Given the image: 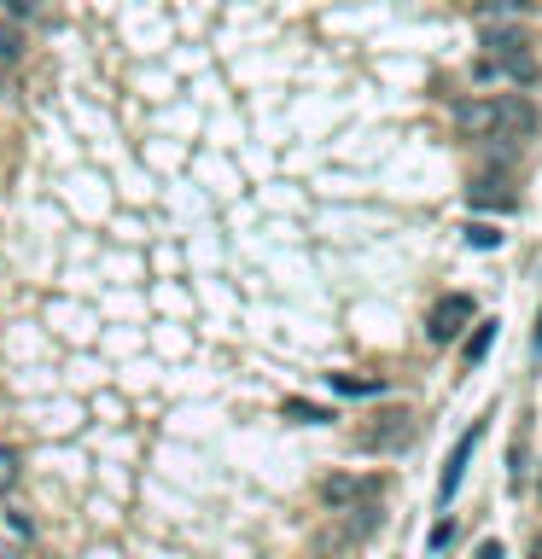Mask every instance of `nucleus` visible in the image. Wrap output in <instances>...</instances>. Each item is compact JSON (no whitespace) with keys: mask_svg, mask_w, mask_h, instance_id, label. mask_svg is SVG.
Returning <instances> with one entry per match:
<instances>
[{"mask_svg":"<svg viewBox=\"0 0 542 559\" xmlns=\"http://www.w3.org/2000/svg\"><path fill=\"white\" fill-rule=\"evenodd\" d=\"M455 123L473 140H525V134L537 129V105L525 94H484L473 105H461Z\"/></svg>","mask_w":542,"mask_h":559,"instance_id":"obj_1","label":"nucleus"},{"mask_svg":"<svg viewBox=\"0 0 542 559\" xmlns=\"http://www.w3.org/2000/svg\"><path fill=\"white\" fill-rule=\"evenodd\" d=\"M379 495V478H350V472H333L321 484V501L327 507H356V501H373Z\"/></svg>","mask_w":542,"mask_h":559,"instance_id":"obj_2","label":"nucleus"},{"mask_svg":"<svg viewBox=\"0 0 542 559\" xmlns=\"http://www.w3.org/2000/svg\"><path fill=\"white\" fill-rule=\"evenodd\" d=\"M473 76L478 82H519L525 88V82H537V59L531 53H519V59H478Z\"/></svg>","mask_w":542,"mask_h":559,"instance_id":"obj_3","label":"nucleus"},{"mask_svg":"<svg viewBox=\"0 0 542 559\" xmlns=\"http://www.w3.org/2000/svg\"><path fill=\"white\" fill-rule=\"evenodd\" d=\"M519 53H531V30H519V24L484 30V59H519Z\"/></svg>","mask_w":542,"mask_h":559,"instance_id":"obj_4","label":"nucleus"},{"mask_svg":"<svg viewBox=\"0 0 542 559\" xmlns=\"http://www.w3.org/2000/svg\"><path fill=\"white\" fill-rule=\"evenodd\" d=\"M467 321H473V297H449V303H438V315H432V327H426V332H432L438 344H449Z\"/></svg>","mask_w":542,"mask_h":559,"instance_id":"obj_5","label":"nucleus"},{"mask_svg":"<svg viewBox=\"0 0 542 559\" xmlns=\"http://www.w3.org/2000/svg\"><path fill=\"white\" fill-rule=\"evenodd\" d=\"M478 431H484V426H473V431H467V437L455 443V455H449V466H443V484H438V495H443V501H449V495L461 490V478H467V461H473V449H478Z\"/></svg>","mask_w":542,"mask_h":559,"instance_id":"obj_6","label":"nucleus"},{"mask_svg":"<svg viewBox=\"0 0 542 559\" xmlns=\"http://www.w3.org/2000/svg\"><path fill=\"white\" fill-rule=\"evenodd\" d=\"M408 443V414H385V426L356 431V449H397Z\"/></svg>","mask_w":542,"mask_h":559,"instance_id":"obj_7","label":"nucleus"},{"mask_svg":"<svg viewBox=\"0 0 542 559\" xmlns=\"http://www.w3.org/2000/svg\"><path fill=\"white\" fill-rule=\"evenodd\" d=\"M473 204H478V210H502V216H508V210H519V198H513V193H496L490 181H478V187H473Z\"/></svg>","mask_w":542,"mask_h":559,"instance_id":"obj_8","label":"nucleus"},{"mask_svg":"<svg viewBox=\"0 0 542 559\" xmlns=\"http://www.w3.org/2000/svg\"><path fill=\"white\" fill-rule=\"evenodd\" d=\"M490 338H496V321H478L473 338H467V367H478L484 356H490Z\"/></svg>","mask_w":542,"mask_h":559,"instance_id":"obj_9","label":"nucleus"},{"mask_svg":"<svg viewBox=\"0 0 542 559\" xmlns=\"http://www.w3.org/2000/svg\"><path fill=\"white\" fill-rule=\"evenodd\" d=\"M333 391H344V396H379V391H385V379H350V373H333Z\"/></svg>","mask_w":542,"mask_h":559,"instance_id":"obj_10","label":"nucleus"},{"mask_svg":"<svg viewBox=\"0 0 542 559\" xmlns=\"http://www.w3.org/2000/svg\"><path fill=\"white\" fill-rule=\"evenodd\" d=\"M12 490H18V455H12V449H0V501H6Z\"/></svg>","mask_w":542,"mask_h":559,"instance_id":"obj_11","label":"nucleus"},{"mask_svg":"<svg viewBox=\"0 0 542 559\" xmlns=\"http://www.w3.org/2000/svg\"><path fill=\"white\" fill-rule=\"evenodd\" d=\"M53 0H0V12H12V18H41Z\"/></svg>","mask_w":542,"mask_h":559,"instance_id":"obj_12","label":"nucleus"},{"mask_svg":"<svg viewBox=\"0 0 542 559\" xmlns=\"http://www.w3.org/2000/svg\"><path fill=\"white\" fill-rule=\"evenodd\" d=\"M286 414L292 420H304V426H321V420H333L327 408H315V402H286Z\"/></svg>","mask_w":542,"mask_h":559,"instance_id":"obj_13","label":"nucleus"},{"mask_svg":"<svg viewBox=\"0 0 542 559\" xmlns=\"http://www.w3.org/2000/svg\"><path fill=\"white\" fill-rule=\"evenodd\" d=\"M525 6H531V0H478L484 18H508V12H525Z\"/></svg>","mask_w":542,"mask_h":559,"instance_id":"obj_14","label":"nucleus"},{"mask_svg":"<svg viewBox=\"0 0 542 559\" xmlns=\"http://www.w3.org/2000/svg\"><path fill=\"white\" fill-rule=\"evenodd\" d=\"M467 245H478V251H496V245H502V233L484 228V222H473V228H467Z\"/></svg>","mask_w":542,"mask_h":559,"instance_id":"obj_15","label":"nucleus"},{"mask_svg":"<svg viewBox=\"0 0 542 559\" xmlns=\"http://www.w3.org/2000/svg\"><path fill=\"white\" fill-rule=\"evenodd\" d=\"M18 47H24V41H18V35H6V41H0V59L12 65V59H18Z\"/></svg>","mask_w":542,"mask_h":559,"instance_id":"obj_16","label":"nucleus"},{"mask_svg":"<svg viewBox=\"0 0 542 559\" xmlns=\"http://www.w3.org/2000/svg\"><path fill=\"white\" fill-rule=\"evenodd\" d=\"M478 559H502V542H484V548H478Z\"/></svg>","mask_w":542,"mask_h":559,"instance_id":"obj_17","label":"nucleus"},{"mask_svg":"<svg viewBox=\"0 0 542 559\" xmlns=\"http://www.w3.org/2000/svg\"><path fill=\"white\" fill-rule=\"evenodd\" d=\"M531 350H542V315H537V332H531Z\"/></svg>","mask_w":542,"mask_h":559,"instance_id":"obj_18","label":"nucleus"},{"mask_svg":"<svg viewBox=\"0 0 542 559\" xmlns=\"http://www.w3.org/2000/svg\"><path fill=\"white\" fill-rule=\"evenodd\" d=\"M531 559H542V536H537V542H531Z\"/></svg>","mask_w":542,"mask_h":559,"instance_id":"obj_19","label":"nucleus"},{"mask_svg":"<svg viewBox=\"0 0 542 559\" xmlns=\"http://www.w3.org/2000/svg\"><path fill=\"white\" fill-rule=\"evenodd\" d=\"M0 559H18V554H12V548H0Z\"/></svg>","mask_w":542,"mask_h":559,"instance_id":"obj_20","label":"nucleus"}]
</instances>
